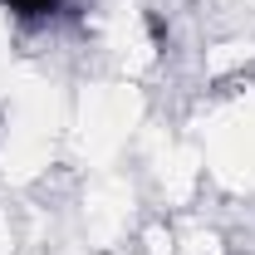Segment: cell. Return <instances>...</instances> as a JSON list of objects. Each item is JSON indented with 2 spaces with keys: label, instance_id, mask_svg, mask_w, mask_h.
<instances>
[{
  "label": "cell",
  "instance_id": "1",
  "mask_svg": "<svg viewBox=\"0 0 255 255\" xmlns=\"http://www.w3.org/2000/svg\"><path fill=\"white\" fill-rule=\"evenodd\" d=\"M5 10H15V15H25V20H39V15H54L64 0H0Z\"/></svg>",
  "mask_w": 255,
  "mask_h": 255
}]
</instances>
